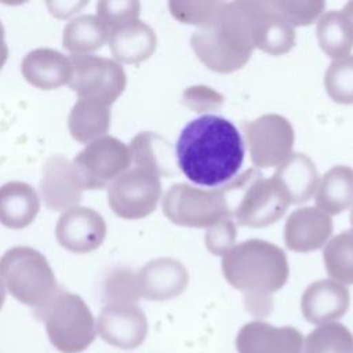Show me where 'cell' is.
Returning <instances> with one entry per match:
<instances>
[{"label":"cell","instance_id":"obj_1","mask_svg":"<svg viewBox=\"0 0 353 353\" xmlns=\"http://www.w3.org/2000/svg\"><path fill=\"white\" fill-rule=\"evenodd\" d=\"M175 159L190 182L205 188H222L236 178L243 165L244 142L230 120L204 114L182 128Z\"/></svg>","mask_w":353,"mask_h":353},{"label":"cell","instance_id":"obj_2","mask_svg":"<svg viewBox=\"0 0 353 353\" xmlns=\"http://www.w3.org/2000/svg\"><path fill=\"white\" fill-rule=\"evenodd\" d=\"M226 281L244 295L245 309L256 317L272 312V295L288 280L290 268L285 252L276 244L251 239L234 244L222 256Z\"/></svg>","mask_w":353,"mask_h":353},{"label":"cell","instance_id":"obj_3","mask_svg":"<svg viewBox=\"0 0 353 353\" xmlns=\"http://www.w3.org/2000/svg\"><path fill=\"white\" fill-rule=\"evenodd\" d=\"M0 281L21 303L43 307L59 291L47 258L37 250L18 245L0 258Z\"/></svg>","mask_w":353,"mask_h":353},{"label":"cell","instance_id":"obj_4","mask_svg":"<svg viewBox=\"0 0 353 353\" xmlns=\"http://www.w3.org/2000/svg\"><path fill=\"white\" fill-rule=\"evenodd\" d=\"M33 314L44 323L50 342L62 353H80L97 336V324L88 305L69 291L59 290Z\"/></svg>","mask_w":353,"mask_h":353},{"label":"cell","instance_id":"obj_5","mask_svg":"<svg viewBox=\"0 0 353 353\" xmlns=\"http://www.w3.org/2000/svg\"><path fill=\"white\" fill-rule=\"evenodd\" d=\"M225 186L239 193V199L229 208L232 218L241 226L263 228L272 225L285 214L291 204L273 176L265 178L255 170L245 171Z\"/></svg>","mask_w":353,"mask_h":353},{"label":"cell","instance_id":"obj_6","mask_svg":"<svg viewBox=\"0 0 353 353\" xmlns=\"http://www.w3.org/2000/svg\"><path fill=\"white\" fill-rule=\"evenodd\" d=\"M163 212L172 223L188 228H210L232 218L222 188L201 189L188 183H175L167 190Z\"/></svg>","mask_w":353,"mask_h":353},{"label":"cell","instance_id":"obj_7","mask_svg":"<svg viewBox=\"0 0 353 353\" xmlns=\"http://www.w3.org/2000/svg\"><path fill=\"white\" fill-rule=\"evenodd\" d=\"M69 87L81 99H91L110 106L124 91L127 76L123 66L105 57L72 54Z\"/></svg>","mask_w":353,"mask_h":353},{"label":"cell","instance_id":"obj_8","mask_svg":"<svg viewBox=\"0 0 353 353\" xmlns=\"http://www.w3.org/2000/svg\"><path fill=\"white\" fill-rule=\"evenodd\" d=\"M84 189L109 186L131 165L128 146L120 139L105 135L90 142L72 161Z\"/></svg>","mask_w":353,"mask_h":353},{"label":"cell","instance_id":"obj_9","mask_svg":"<svg viewBox=\"0 0 353 353\" xmlns=\"http://www.w3.org/2000/svg\"><path fill=\"white\" fill-rule=\"evenodd\" d=\"M190 46L197 58L216 73H233L241 69L254 51L218 17L211 26L197 29L190 36Z\"/></svg>","mask_w":353,"mask_h":353},{"label":"cell","instance_id":"obj_10","mask_svg":"<svg viewBox=\"0 0 353 353\" xmlns=\"http://www.w3.org/2000/svg\"><path fill=\"white\" fill-rule=\"evenodd\" d=\"M161 197L160 178L134 167L108 186L110 210L123 219H141L150 215Z\"/></svg>","mask_w":353,"mask_h":353},{"label":"cell","instance_id":"obj_11","mask_svg":"<svg viewBox=\"0 0 353 353\" xmlns=\"http://www.w3.org/2000/svg\"><path fill=\"white\" fill-rule=\"evenodd\" d=\"M243 128L251 161L256 168L279 167L292 153L294 128L284 116L263 114L244 123Z\"/></svg>","mask_w":353,"mask_h":353},{"label":"cell","instance_id":"obj_12","mask_svg":"<svg viewBox=\"0 0 353 353\" xmlns=\"http://www.w3.org/2000/svg\"><path fill=\"white\" fill-rule=\"evenodd\" d=\"M99 336L119 349H135L148 335V320L137 303H106L97 321Z\"/></svg>","mask_w":353,"mask_h":353},{"label":"cell","instance_id":"obj_13","mask_svg":"<svg viewBox=\"0 0 353 353\" xmlns=\"http://www.w3.org/2000/svg\"><path fill=\"white\" fill-rule=\"evenodd\" d=\"M106 223L92 208L76 205L65 210L58 218L55 237L59 245L74 254L97 250L105 240Z\"/></svg>","mask_w":353,"mask_h":353},{"label":"cell","instance_id":"obj_14","mask_svg":"<svg viewBox=\"0 0 353 353\" xmlns=\"http://www.w3.org/2000/svg\"><path fill=\"white\" fill-rule=\"evenodd\" d=\"M83 190V183L73 164L63 154H52L46 160L40 192L47 208L65 211L76 207L81 200Z\"/></svg>","mask_w":353,"mask_h":353},{"label":"cell","instance_id":"obj_15","mask_svg":"<svg viewBox=\"0 0 353 353\" xmlns=\"http://www.w3.org/2000/svg\"><path fill=\"white\" fill-rule=\"evenodd\" d=\"M302 347L303 336L296 328L261 320L244 324L236 336L237 353H302Z\"/></svg>","mask_w":353,"mask_h":353},{"label":"cell","instance_id":"obj_16","mask_svg":"<svg viewBox=\"0 0 353 353\" xmlns=\"http://www.w3.org/2000/svg\"><path fill=\"white\" fill-rule=\"evenodd\" d=\"M137 281L141 298L167 301L185 291L189 274L179 261L163 256L145 263L137 273Z\"/></svg>","mask_w":353,"mask_h":353},{"label":"cell","instance_id":"obj_17","mask_svg":"<svg viewBox=\"0 0 353 353\" xmlns=\"http://www.w3.org/2000/svg\"><path fill=\"white\" fill-rule=\"evenodd\" d=\"M349 303V290L343 284L327 279L307 285L301 298V310L309 323L323 325L341 319L347 312Z\"/></svg>","mask_w":353,"mask_h":353},{"label":"cell","instance_id":"obj_18","mask_svg":"<svg viewBox=\"0 0 353 353\" xmlns=\"http://www.w3.org/2000/svg\"><path fill=\"white\" fill-rule=\"evenodd\" d=\"M332 233V219L317 207H302L292 211L284 226V243L295 252H310L321 248Z\"/></svg>","mask_w":353,"mask_h":353},{"label":"cell","instance_id":"obj_19","mask_svg":"<svg viewBox=\"0 0 353 353\" xmlns=\"http://www.w3.org/2000/svg\"><path fill=\"white\" fill-rule=\"evenodd\" d=\"M254 48L270 55L287 54L295 44V28L280 17L269 0H254Z\"/></svg>","mask_w":353,"mask_h":353},{"label":"cell","instance_id":"obj_20","mask_svg":"<svg viewBox=\"0 0 353 353\" xmlns=\"http://www.w3.org/2000/svg\"><path fill=\"white\" fill-rule=\"evenodd\" d=\"M22 76L28 83L40 90H55L72 76L69 57L52 48H36L29 51L21 63Z\"/></svg>","mask_w":353,"mask_h":353},{"label":"cell","instance_id":"obj_21","mask_svg":"<svg viewBox=\"0 0 353 353\" xmlns=\"http://www.w3.org/2000/svg\"><path fill=\"white\" fill-rule=\"evenodd\" d=\"M273 178L280 183L290 203L309 201L319 186V172L312 161L303 153H291L276 170Z\"/></svg>","mask_w":353,"mask_h":353},{"label":"cell","instance_id":"obj_22","mask_svg":"<svg viewBox=\"0 0 353 353\" xmlns=\"http://www.w3.org/2000/svg\"><path fill=\"white\" fill-rule=\"evenodd\" d=\"M40 200L26 182L12 181L0 186V223L10 229H23L37 216Z\"/></svg>","mask_w":353,"mask_h":353},{"label":"cell","instance_id":"obj_23","mask_svg":"<svg viewBox=\"0 0 353 353\" xmlns=\"http://www.w3.org/2000/svg\"><path fill=\"white\" fill-rule=\"evenodd\" d=\"M128 150L131 163L135 167L146 170L159 178L175 174V153L165 138L152 131H142L132 138Z\"/></svg>","mask_w":353,"mask_h":353},{"label":"cell","instance_id":"obj_24","mask_svg":"<svg viewBox=\"0 0 353 353\" xmlns=\"http://www.w3.org/2000/svg\"><path fill=\"white\" fill-rule=\"evenodd\" d=\"M109 47L113 57L123 63H141L156 50V33L142 21H135L109 34Z\"/></svg>","mask_w":353,"mask_h":353},{"label":"cell","instance_id":"obj_25","mask_svg":"<svg viewBox=\"0 0 353 353\" xmlns=\"http://www.w3.org/2000/svg\"><path fill=\"white\" fill-rule=\"evenodd\" d=\"M316 207L331 215L341 214L353 204V168L335 165L319 181Z\"/></svg>","mask_w":353,"mask_h":353},{"label":"cell","instance_id":"obj_26","mask_svg":"<svg viewBox=\"0 0 353 353\" xmlns=\"http://www.w3.org/2000/svg\"><path fill=\"white\" fill-rule=\"evenodd\" d=\"M68 127L74 141L88 145L106 135L110 127V109L99 102L79 98L69 113Z\"/></svg>","mask_w":353,"mask_h":353},{"label":"cell","instance_id":"obj_27","mask_svg":"<svg viewBox=\"0 0 353 353\" xmlns=\"http://www.w3.org/2000/svg\"><path fill=\"white\" fill-rule=\"evenodd\" d=\"M109 30L97 15H80L63 28L62 46L73 54H88L103 47Z\"/></svg>","mask_w":353,"mask_h":353},{"label":"cell","instance_id":"obj_28","mask_svg":"<svg viewBox=\"0 0 353 353\" xmlns=\"http://www.w3.org/2000/svg\"><path fill=\"white\" fill-rule=\"evenodd\" d=\"M317 41L320 48L332 61L350 55L353 37L342 11H327L317 22Z\"/></svg>","mask_w":353,"mask_h":353},{"label":"cell","instance_id":"obj_29","mask_svg":"<svg viewBox=\"0 0 353 353\" xmlns=\"http://www.w3.org/2000/svg\"><path fill=\"white\" fill-rule=\"evenodd\" d=\"M323 261L331 280L353 284V230L341 232L327 241Z\"/></svg>","mask_w":353,"mask_h":353},{"label":"cell","instance_id":"obj_30","mask_svg":"<svg viewBox=\"0 0 353 353\" xmlns=\"http://www.w3.org/2000/svg\"><path fill=\"white\" fill-rule=\"evenodd\" d=\"M302 353H353V334L336 321L319 325L303 341Z\"/></svg>","mask_w":353,"mask_h":353},{"label":"cell","instance_id":"obj_31","mask_svg":"<svg viewBox=\"0 0 353 353\" xmlns=\"http://www.w3.org/2000/svg\"><path fill=\"white\" fill-rule=\"evenodd\" d=\"M324 87L334 102L342 105L353 103V55L330 63L324 76Z\"/></svg>","mask_w":353,"mask_h":353},{"label":"cell","instance_id":"obj_32","mask_svg":"<svg viewBox=\"0 0 353 353\" xmlns=\"http://www.w3.org/2000/svg\"><path fill=\"white\" fill-rule=\"evenodd\" d=\"M225 1H181L172 0L168 3L171 15L181 23L194 25L199 29L211 26Z\"/></svg>","mask_w":353,"mask_h":353},{"label":"cell","instance_id":"obj_33","mask_svg":"<svg viewBox=\"0 0 353 353\" xmlns=\"http://www.w3.org/2000/svg\"><path fill=\"white\" fill-rule=\"evenodd\" d=\"M106 303H137L141 298L137 273L127 268H119L109 273L102 287Z\"/></svg>","mask_w":353,"mask_h":353},{"label":"cell","instance_id":"obj_34","mask_svg":"<svg viewBox=\"0 0 353 353\" xmlns=\"http://www.w3.org/2000/svg\"><path fill=\"white\" fill-rule=\"evenodd\" d=\"M141 3L137 0H102L97 3V17L109 33L139 19Z\"/></svg>","mask_w":353,"mask_h":353},{"label":"cell","instance_id":"obj_35","mask_svg":"<svg viewBox=\"0 0 353 353\" xmlns=\"http://www.w3.org/2000/svg\"><path fill=\"white\" fill-rule=\"evenodd\" d=\"M274 11L291 26H307L323 15L325 3L320 0H269Z\"/></svg>","mask_w":353,"mask_h":353},{"label":"cell","instance_id":"obj_36","mask_svg":"<svg viewBox=\"0 0 353 353\" xmlns=\"http://www.w3.org/2000/svg\"><path fill=\"white\" fill-rule=\"evenodd\" d=\"M237 230L236 223L232 218H223L216 223L207 228L205 232V247L212 255L223 256L229 252L236 243Z\"/></svg>","mask_w":353,"mask_h":353},{"label":"cell","instance_id":"obj_37","mask_svg":"<svg viewBox=\"0 0 353 353\" xmlns=\"http://www.w3.org/2000/svg\"><path fill=\"white\" fill-rule=\"evenodd\" d=\"M182 103L196 113H207L222 108L223 95L208 85H192L183 91Z\"/></svg>","mask_w":353,"mask_h":353},{"label":"cell","instance_id":"obj_38","mask_svg":"<svg viewBox=\"0 0 353 353\" xmlns=\"http://www.w3.org/2000/svg\"><path fill=\"white\" fill-rule=\"evenodd\" d=\"M7 58H8V46L4 40V28L0 21V70L3 69Z\"/></svg>","mask_w":353,"mask_h":353},{"label":"cell","instance_id":"obj_39","mask_svg":"<svg viewBox=\"0 0 353 353\" xmlns=\"http://www.w3.org/2000/svg\"><path fill=\"white\" fill-rule=\"evenodd\" d=\"M342 14L346 19V23H347L349 30H350L352 37H353V1H349L347 4H345V7L342 8Z\"/></svg>","mask_w":353,"mask_h":353},{"label":"cell","instance_id":"obj_40","mask_svg":"<svg viewBox=\"0 0 353 353\" xmlns=\"http://www.w3.org/2000/svg\"><path fill=\"white\" fill-rule=\"evenodd\" d=\"M4 299H6V288L3 285V283L0 281V309L3 307V303H4Z\"/></svg>","mask_w":353,"mask_h":353},{"label":"cell","instance_id":"obj_41","mask_svg":"<svg viewBox=\"0 0 353 353\" xmlns=\"http://www.w3.org/2000/svg\"><path fill=\"white\" fill-rule=\"evenodd\" d=\"M350 222H352V226H353V208H352V212H350Z\"/></svg>","mask_w":353,"mask_h":353}]
</instances>
